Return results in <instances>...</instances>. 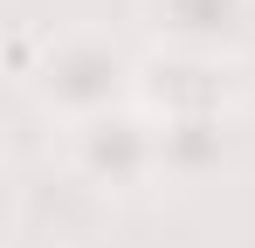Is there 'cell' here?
<instances>
[{"label":"cell","instance_id":"277c9868","mask_svg":"<svg viewBox=\"0 0 255 248\" xmlns=\"http://www.w3.org/2000/svg\"><path fill=\"white\" fill-rule=\"evenodd\" d=\"M138 21H145L152 48L242 62L255 41V0H138Z\"/></svg>","mask_w":255,"mask_h":248},{"label":"cell","instance_id":"7a4b0ae2","mask_svg":"<svg viewBox=\"0 0 255 248\" xmlns=\"http://www.w3.org/2000/svg\"><path fill=\"white\" fill-rule=\"evenodd\" d=\"M62 165H69V179H83L104 200H138L145 186H159V124L138 104L90 118L76 131H62Z\"/></svg>","mask_w":255,"mask_h":248},{"label":"cell","instance_id":"3957f363","mask_svg":"<svg viewBox=\"0 0 255 248\" xmlns=\"http://www.w3.org/2000/svg\"><path fill=\"white\" fill-rule=\"evenodd\" d=\"M242 62L228 55H186V48H145L138 62V111L145 118H242Z\"/></svg>","mask_w":255,"mask_h":248},{"label":"cell","instance_id":"6da1fadb","mask_svg":"<svg viewBox=\"0 0 255 248\" xmlns=\"http://www.w3.org/2000/svg\"><path fill=\"white\" fill-rule=\"evenodd\" d=\"M138 62H145V55H131L125 41L104 35V28L48 35L35 55L14 48L21 90H28V104H35L55 131H76V124H90V118H111V111L138 104Z\"/></svg>","mask_w":255,"mask_h":248},{"label":"cell","instance_id":"5b68a950","mask_svg":"<svg viewBox=\"0 0 255 248\" xmlns=\"http://www.w3.org/2000/svg\"><path fill=\"white\" fill-rule=\"evenodd\" d=\"M228 159H235V118H172V124H159V186H207Z\"/></svg>","mask_w":255,"mask_h":248}]
</instances>
